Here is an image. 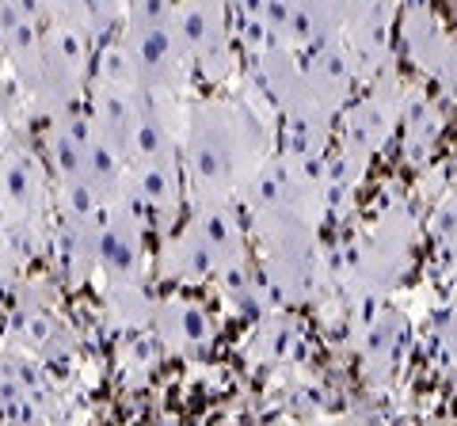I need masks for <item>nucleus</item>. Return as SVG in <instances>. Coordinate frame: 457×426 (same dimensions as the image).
<instances>
[{"mask_svg": "<svg viewBox=\"0 0 457 426\" xmlns=\"http://www.w3.org/2000/svg\"><path fill=\"white\" fill-rule=\"evenodd\" d=\"M435 233H438V240H442V244H446V248H453V244H457V194L450 198L446 206H438Z\"/></svg>", "mask_w": 457, "mask_h": 426, "instance_id": "f257e3e1", "label": "nucleus"}]
</instances>
